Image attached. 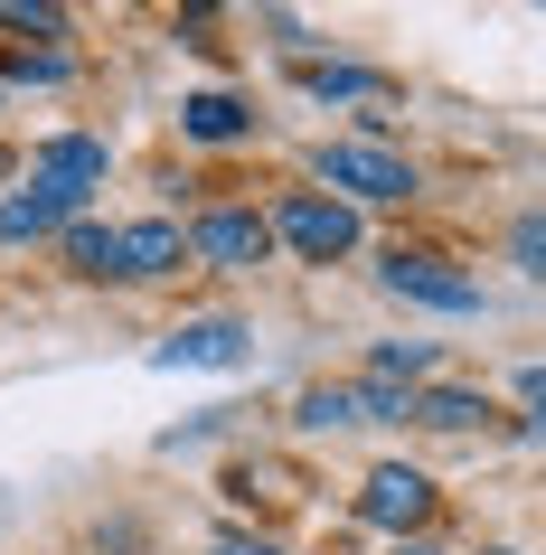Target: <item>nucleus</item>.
Returning a JSON list of instances; mask_svg holds the SVG:
<instances>
[{
	"label": "nucleus",
	"mask_w": 546,
	"mask_h": 555,
	"mask_svg": "<svg viewBox=\"0 0 546 555\" xmlns=\"http://www.w3.org/2000/svg\"><path fill=\"white\" fill-rule=\"evenodd\" d=\"M104 170H114V151H104V132H48V142L29 151V189L58 217H76V207L104 189Z\"/></svg>",
	"instance_id": "obj_1"
},
{
	"label": "nucleus",
	"mask_w": 546,
	"mask_h": 555,
	"mask_svg": "<svg viewBox=\"0 0 546 555\" xmlns=\"http://www.w3.org/2000/svg\"><path fill=\"white\" fill-rule=\"evenodd\" d=\"M264 235H283L302 263H340V255H358V207L320 198V189H292V198L264 217Z\"/></svg>",
	"instance_id": "obj_2"
},
{
	"label": "nucleus",
	"mask_w": 546,
	"mask_h": 555,
	"mask_svg": "<svg viewBox=\"0 0 546 555\" xmlns=\"http://www.w3.org/2000/svg\"><path fill=\"white\" fill-rule=\"evenodd\" d=\"M320 189H348V198H415L424 179H415V160L386 142H320Z\"/></svg>",
	"instance_id": "obj_3"
},
{
	"label": "nucleus",
	"mask_w": 546,
	"mask_h": 555,
	"mask_svg": "<svg viewBox=\"0 0 546 555\" xmlns=\"http://www.w3.org/2000/svg\"><path fill=\"white\" fill-rule=\"evenodd\" d=\"M179 245H189V263H207V273H255V263L274 255V235H264L255 207H207L199 227H179Z\"/></svg>",
	"instance_id": "obj_4"
},
{
	"label": "nucleus",
	"mask_w": 546,
	"mask_h": 555,
	"mask_svg": "<svg viewBox=\"0 0 546 555\" xmlns=\"http://www.w3.org/2000/svg\"><path fill=\"white\" fill-rule=\"evenodd\" d=\"M377 283L396 301H415V311H453V321H471V311H490V293L471 283V273H443L433 255H386L377 263Z\"/></svg>",
	"instance_id": "obj_5"
},
{
	"label": "nucleus",
	"mask_w": 546,
	"mask_h": 555,
	"mask_svg": "<svg viewBox=\"0 0 546 555\" xmlns=\"http://www.w3.org/2000/svg\"><path fill=\"white\" fill-rule=\"evenodd\" d=\"M358 518H368V527H396V537H405V527H424V518H433V480H424L415 462L368 470V490H358Z\"/></svg>",
	"instance_id": "obj_6"
},
{
	"label": "nucleus",
	"mask_w": 546,
	"mask_h": 555,
	"mask_svg": "<svg viewBox=\"0 0 546 555\" xmlns=\"http://www.w3.org/2000/svg\"><path fill=\"white\" fill-rule=\"evenodd\" d=\"M114 255H123V283H161L189 263V245H179V217H142V227H114Z\"/></svg>",
	"instance_id": "obj_7"
},
{
	"label": "nucleus",
	"mask_w": 546,
	"mask_h": 555,
	"mask_svg": "<svg viewBox=\"0 0 546 555\" xmlns=\"http://www.w3.org/2000/svg\"><path fill=\"white\" fill-rule=\"evenodd\" d=\"M245 339H255L245 321H189L161 339V367H245Z\"/></svg>",
	"instance_id": "obj_8"
},
{
	"label": "nucleus",
	"mask_w": 546,
	"mask_h": 555,
	"mask_svg": "<svg viewBox=\"0 0 546 555\" xmlns=\"http://www.w3.org/2000/svg\"><path fill=\"white\" fill-rule=\"evenodd\" d=\"M179 132H189V142H207V151L255 142V104H245V94H227V86H207V94H189V104H179Z\"/></svg>",
	"instance_id": "obj_9"
},
{
	"label": "nucleus",
	"mask_w": 546,
	"mask_h": 555,
	"mask_svg": "<svg viewBox=\"0 0 546 555\" xmlns=\"http://www.w3.org/2000/svg\"><path fill=\"white\" fill-rule=\"evenodd\" d=\"M58 245H66V273L76 283H123V255H114V227H58Z\"/></svg>",
	"instance_id": "obj_10"
},
{
	"label": "nucleus",
	"mask_w": 546,
	"mask_h": 555,
	"mask_svg": "<svg viewBox=\"0 0 546 555\" xmlns=\"http://www.w3.org/2000/svg\"><path fill=\"white\" fill-rule=\"evenodd\" d=\"M405 414H415V424H433V434H471L490 405L471 396V386H424V396H405Z\"/></svg>",
	"instance_id": "obj_11"
},
{
	"label": "nucleus",
	"mask_w": 546,
	"mask_h": 555,
	"mask_svg": "<svg viewBox=\"0 0 546 555\" xmlns=\"http://www.w3.org/2000/svg\"><path fill=\"white\" fill-rule=\"evenodd\" d=\"M302 94H312V104H377L386 76H377V66H302Z\"/></svg>",
	"instance_id": "obj_12"
},
{
	"label": "nucleus",
	"mask_w": 546,
	"mask_h": 555,
	"mask_svg": "<svg viewBox=\"0 0 546 555\" xmlns=\"http://www.w3.org/2000/svg\"><path fill=\"white\" fill-rule=\"evenodd\" d=\"M358 377H386V386H405V396H415V377H433V339H377Z\"/></svg>",
	"instance_id": "obj_13"
},
{
	"label": "nucleus",
	"mask_w": 546,
	"mask_h": 555,
	"mask_svg": "<svg viewBox=\"0 0 546 555\" xmlns=\"http://www.w3.org/2000/svg\"><path fill=\"white\" fill-rule=\"evenodd\" d=\"M66 217L48 198H38V189H20V198H0V245H38V235H58Z\"/></svg>",
	"instance_id": "obj_14"
},
{
	"label": "nucleus",
	"mask_w": 546,
	"mask_h": 555,
	"mask_svg": "<svg viewBox=\"0 0 546 555\" xmlns=\"http://www.w3.org/2000/svg\"><path fill=\"white\" fill-rule=\"evenodd\" d=\"M66 76H76L66 48H10V86H66Z\"/></svg>",
	"instance_id": "obj_15"
},
{
	"label": "nucleus",
	"mask_w": 546,
	"mask_h": 555,
	"mask_svg": "<svg viewBox=\"0 0 546 555\" xmlns=\"http://www.w3.org/2000/svg\"><path fill=\"white\" fill-rule=\"evenodd\" d=\"M0 29H29V38L58 48V38H66V10H48V0H0Z\"/></svg>",
	"instance_id": "obj_16"
},
{
	"label": "nucleus",
	"mask_w": 546,
	"mask_h": 555,
	"mask_svg": "<svg viewBox=\"0 0 546 555\" xmlns=\"http://www.w3.org/2000/svg\"><path fill=\"white\" fill-rule=\"evenodd\" d=\"M302 424H348V386H312V396H302Z\"/></svg>",
	"instance_id": "obj_17"
},
{
	"label": "nucleus",
	"mask_w": 546,
	"mask_h": 555,
	"mask_svg": "<svg viewBox=\"0 0 546 555\" xmlns=\"http://www.w3.org/2000/svg\"><path fill=\"white\" fill-rule=\"evenodd\" d=\"M509 255H518V273H537V217H518V227H509Z\"/></svg>",
	"instance_id": "obj_18"
},
{
	"label": "nucleus",
	"mask_w": 546,
	"mask_h": 555,
	"mask_svg": "<svg viewBox=\"0 0 546 555\" xmlns=\"http://www.w3.org/2000/svg\"><path fill=\"white\" fill-rule=\"evenodd\" d=\"M386 555H443V546H424V537H396V546H386Z\"/></svg>",
	"instance_id": "obj_19"
},
{
	"label": "nucleus",
	"mask_w": 546,
	"mask_h": 555,
	"mask_svg": "<svg viewBox=\"0 0 546 555\" xmlns=\"http://www.w3.org/2000/svg\"><path fill=\"white\" fill-rule=\"evenodd\" d=\"M217 555H274V546H217Z\"/></svg>",
	"instance_id": "obj_20"
}]
</instances>
